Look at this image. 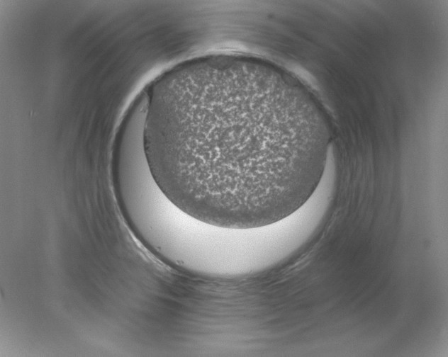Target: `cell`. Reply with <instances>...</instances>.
<instances>
[{
	"label": "cell",
	"mask_w": 448,
	"mask_h": 357,
	"mask_svg": "<svg viewBox=\"0 0 448 357\" xmlns=\"http://www.w3.org/2000/svg\"><path fill=\"white\" fill-rule=\"evenodd\" d=\"M260 72L219 61L178 68L148 94L144 142L166 196L203 222L267 226L300 209L326 167L313 104L261 88Z\"/></svg>",
	"instance_id": "cell-1"
}]
</instances>
